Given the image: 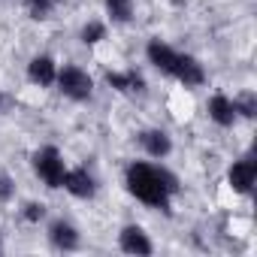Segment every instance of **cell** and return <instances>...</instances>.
<instances>
[{
  "label": "cell",
  "mask_w": 257,
  "mask_h": 257,
  "mask_svg": "<svg viewBox=\"0 0 257 257\" xmlns=\"http://www.w3.org/2000/svg\"><path fill=\"white\" fill-rule=\"evenodd\" d=\"M127 191L137 200H143L146 206L167 209L170 194H176L179 185L167 170H158V167H149V164H131L127 167Z\"/></svg>",
  "instance_id": "obj_1"
},
{
  "label": "cell",
  "mask_w": 257,
  "mask_h": 257,
  "mask_svg": "<svg viewBox=\"0 0 257 257\" xmlns=\"http://www.w3.org/2000/svg\"><path fill=\"white\" fill-rule=\"evenodd\" d=\"M34 170L40 173V179L49 185V188H64V161H61V155H58V149H52V146H46V149H40L37 155H34Z\"/></svg>",
  "instance_id": "obj_2"
},
{
  "label": "cell",
  "mask_w": 257,
  "mask_h": 257,
  "mask_svg": "<svg viewBox=\"0 0 257 257\" xmlns=\"http://www.w3.org/2000/svg\"><path fill=\"white\" fill-rule=\"evenodd\" d=\"M55 79H58V85H61V91H64L67 97H73V100H88V97H91L94 82H91V76L82 73L79 67H64Z\"/></svg>",
  "instance_id": "obj_3"
},
{
  "label": "cell",
  "mask_w": 257,
  "mask_h": 257,
  "mask_svg": "<svg viewBox=\"0 0 257 257\" xmlns=\"http://www.w3.org/2000/svg\"><path fill=\"white\" fill-rule=\"evenodd\" d=\"M118 242H121V251H127V254H152V242L143 227H124Z\"/></svg>",
  "instance_id": "obj_4"
},
{
  "label": "cell",
  "mask_w": 257,
  "mask_h": 257,
  "mask_svg": "<svg viewBox=\"0 0 257 257\" xmlns=\"http://www.w3.org/2000/svg\"><path fill=\"white\" fill-rule=\"evenodd\" d=\"M173 76H176L179 82H185V85H203V79H206L200 61L191 58V55H179V58H176V70H173Z\"/></svg>",
  "instance_id": "obj_5"
},
{
  "label": "cell",
  "mask_w": 257,
  "mask_h": 257,
  "mask_svg": "<svg viewBox=\"0 0 257 257\" xmlns=\"http://www.w3.org/2000/svg\"><path fill=\"white\" fill-rule=\"evenodd\" d=\"M230 185H233V191H239V194H248L251 191V185H254V179H257V170H254V161L251 158H245V161H239V164H233L230 167Z\"/></svg>",
  "instance_id": "obj_6"
},
{
  "label": "cell",
  "mask_w": 257,
  "mask_h": 257,
  "mask_svg": "<svg viewBox=\"0 0 257 257\" xmlns=\"http://www.w3.org/2000/svg\"><path fill=\"white\" fill-rule=\"evenodd\" d=\"M176 58H179V52H173L167 43H161V40H152V43H149V61H152L161 73L173 76V70H176Z\"/></svg>",
  "instance_id": "obj_7"
},
{
  "label": "cell",
  "mask_w": 257,
  "mask_h": 257,
  "mask_svg": "<svg viewBox=\"0 0 257 257\" xmlns=\"http://www.w3.org/2000/svg\"><path fill=\"white\" fill-rule=\"evenodd\" d=\"M64 188H67L73 197H79V200L94 197V179H91L85 170H70V173H64Z\"/></svg>",
  "instance_id": "obj_8"
},
{
  "label": "cell",
  "mask_w": 257,
  "mask_h": 257,
  "mask_svg": "<svg viewBox=\"0 0 257 257\" xmlns=\"http://www.w3.org/2000/svg\"><path fill=\"white\" fill-rule=\"evenodd\" d=\"M49 239L55 248H64V251H76L79 248V230L67 221H55L52 230H49Z\"/></svg>",
  "instance_id": "obj_9"
},
{
  "label": "cell",
  "mask_w": 257,
  "mask_h": 257,
  "mask_svg": "<svg viewBox=\"0 0 257 257\" xmlns=\"http://www.w3.org/2000/svg\"><path fill=\"white\" fill-rule=\"evenodd\" d=\"M209 115H212V121H215V124L230 127V124L236 121V106H233V100H230V97L215 94V97L209 100Z\"/></svg>",
  "instance_id": "obj_10"
},
{
  "label": "cell",
  "mask_w": 257,
  "mask_h": 257,
  "mask_svg": "<svg viewBox=\"0 0 257 257\" xmlns=\"http://www.w3.org/2000/svg\"><path fill=\"white\" fill-rule=\"evenodd\" d=\"M28 76H31V82H37V85H52V82H55V76H58L55 61H52L49 55L34 58V61L28 64Z\"/></svg>",
  "instance_id": "obj_11"
},
{
  "label": "cell",
  "mask_w": 257,
  "mask_h": 257,
  "mask_svg": "<svg viewBox=\"0 0 257 257\" xmlns=\"http://www.w3.org/2000/svg\"><path fill=\"white\" fill-rule=\"evenodd\" d=\"M140 143H143V149H146L152 158H167L170 149H173V143H170V137H167L164 131H146V134L140 137Z\"/></svg>",
  "instance_id": "obj_12"
},
{
  "label": "cell",
  "mask_w": 257,
  "mask_h": 257,
  "mask_svg": "<svg viewBox=\"0 0 257 257\" xmlns=\"http://www.w3.org/2000/svg\"><path fill=\"white\" fill-rule=\"evenodd\" d=\"M106 82L118 91H143L146 88L143 76H137V73H106Z\"/></svg>",
  "instance_id": "obj_13"
},
{
  "label": "cell",
  "mask_w": 257,
  "mask_h": 257,
  "mask_svg": "<svg viewBox=\"0 0 257 257\" xmlns=\"http://www.w3.org/2000/svg\"><path fill=\"white\" fill-rule=\"evenodd\" d=\"M106 10L115 22H131L134 19V0H106Z\"/></svg>",
  "instance_id": "obj_14"
},
{
  "label": "cell",
  "mask_w": 257,
  "mask_h": 257,
  "mask_svg": "<svg viewBox=\"0 0 257 257\" xmlns=\"http://www.w3.org/2000/svg\"><path fill=\"white\" fill-rule=\"evenodd\" d=\"M52 7H55V0H28V10L34 19H49Z\"/></svg>",
  "instance_id": "obj_15"
},
{
  "label": "cell",
  "mask_w": 257,
  "mask_h": 257,
  "mask_svg": "<svg viewBox=\"0 0 257 257\" xmlns=\"http://www.w3.org/2000/svg\"><path fill=\"white\" fill-rule=\"evenodd\" d=\"M103 34H106V28H103L100 22H91V25L82 28V40H85V43H100Z\"/></svg>",
  "instance_id": "obj_16"
},
{
  "label": "cell",
  "mask_w": 257,
  "mask_h": 257,
  "mask_svg": "<svg viewBox=\"0 0 257 257\" xmlns=\"http://www.w3.org/2000/svg\"><path fill=\"white\" fill-rule=\"evenodd\" d=\"M233 106H236V112H242V115H254V94H242L239 100H233Z\"/></svg>",
  "instance_id": "obj_17"
},
{
  "label": "cell",
  "mask_w": 257,
  "mask_h": 257,
  "mask_svg": "<svg viewBox=\"0 0 257 257\" xmlns=\"http://www.w3.org/2000/svg\"><path fill=\"white\" fill-rule=\"evenodd\" d=\"M43 215H46V206L43 203H28L25 206V221H43Z\"/></svg>",
  "instance_id": "obj_18"
},
{
  "label": "cell",
  "mask_w": 257,
  "mask_h": 257,
  "mask_svg": "<svg viewBox=\"0 0 257 257\" xmlns=\"http://www.w3.org/2000/svg\"><path fill=\"white\" fill-rule=\"evenodd\" d=\"M13 191H16V185H13V179H10L7 173H0V203H7V200L13 197Z\"/></svg>",
  "instance_id": "obj_19"
},
{
  "label": "cell",
  "mask_w": 257,
  "mask_h": 257,
  "mask_svg": "<svg viewBox=\"0 0 257 257\" xmlns=\"http://www.w3.org/2000/svg\"><path fill=\"white\" fill-rule=\"evenodd\" d=\"M0 251H4V245H0Z\"/></svg>",
  "instance_id": "obj_20"
}]
</instances>
